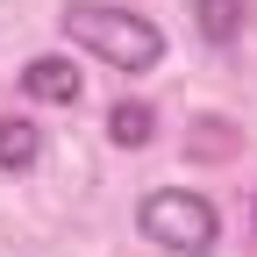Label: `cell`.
<instances>
[{
	"label": "cell",
	"mask_w": 257,
	"mask_h": 257,
	"mask_svg": "<svg viewBox=\"0 0 257 257\" xmlns=\"http://www.w3.org/2000/svg\"><path fill=\"white\" fill-rule=\"evenodd\" d=\"M43 157V128L29 114H0V172H36Z\"/></svg>",
	"instance_id": "cell-4"
},
{
	"label": "cell",
	"mask_w": 257,
	"mask_h": 257,
	"mask_svg": "<svg viewBox=\"0 0 257 257\" xmlns=\"http://www.w3.org/2000/svg\"><path fill=\"white\" fill-rule=\"evenodd\" d=\"M22 93L43 107H79V64L72 57H29L22 64Z\"/></svg>",
	"instance_id": "cell-3"
},
{
	"label": "cell",
	"mask_w": 257,
	"mask_h": 257,
	"mask_svg": "<svg viewBox=\"0 0 257 257\" xmlns=\"http://www.w3.org/2000/svg\"><path fill=\"white\" fill-rule=\"evenodd\" d=\"M57 29H64V43L107 57L114 72H157V64H165V29L150 15L114 8V0H64Z\"/></svg>",
	"instance_id": "cell-1"
},
{
	"label": "cell",
	"mask_w": 257,
	"mask_h": 257,
	"mask_svg": "<svg viewBox=\"0 0 257 257\" xmlns=\"http://www.w3.org/2000/svg\"><path fill=\"white\" fill-rule=\"evenodd\" d=\"M243 15H250L243 0H193V29H200L207 43H221V50L243 36Z\"/></svg>",
	"instance_id": "cell-5"
},
{
	"label": "cell",
	"mask_w": 257,
	"mask_h": 257,
	"mask_svg": "<svg viewBox=\"0 0 257 257\" xmlns=\"http://www.w3.org/2000/svg\"><path fill=\"white\" fill-rule=\"evenodd\" d=\"M107 136H114L121 150H143V143L157 136V114H150L143 100H114V107H107Z\"/></svg>",
	"instance_id": "cell-6"
},
{
	"label": "cell",
	"mask_w": 257,
	"mask_h": 257,
	"mask_svg": "<svg viewBox=\"0 0 257 257\" xmlns=\"http://www.w3.org/2000/svg\"><path fill=\"white\" fill-rule=\"evenodd\" d=\"M136 229H143V243L172 250V257H207V250L221 243V214H214V200H207V193L157 186V193H143Z\"/></svg>",
	"instance_id": "cell-2"
},
{
	"label": "cell",
	"mask_w": 257,
	"mask_h": 257,
	"mask_svg": "<svg viewBox=\"0 0 257 257\" xmlns=\"http://www.w3.org/2000/svg\"><path fill=\"white\" fill-rule=\"evenodd\" d=\"M250 229H257V207H250Z\"/></svg>",
	"instance_id": "cell-7"
}]
</instances>
